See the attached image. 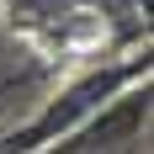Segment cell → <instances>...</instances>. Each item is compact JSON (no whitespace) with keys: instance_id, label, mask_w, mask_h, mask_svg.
<instances>
[{"instance_id":"1","label":"cell","mask_w":154,"mask_h":154,"mask_svg":"<svg viewBox=\"0 0 154 154\" xmlns=\"http://www.w3.org/2000/svg\"><path fill=\"white\" fill-rule=\"evenodd\" d=\"M143 75H154V53H149V43H138L133 53H122V59L85 64L80 75H69L59 91L43 101V106L32 112L27 122L0 128V154H32V149H48V143L64 138L80 117H91V112L101 106L112 91H122L128 80H143Z\"/></svg>"},{"instance_id":"2","label":"cell","mask_w":154,"mask_h":154,"mask_svg":"<svg viewBox=\"0 0 154 154\" xmlns=\"http://www.w3.org/2000/svg\"><path fill=\"white\" fill-rule=\"evenodd\" d=\"M149 117H154V75L128 80L122 91H112L91 117H80L64 138L48 149L59 154H122V149H149Z\"/></svg>"}]
</instances>
